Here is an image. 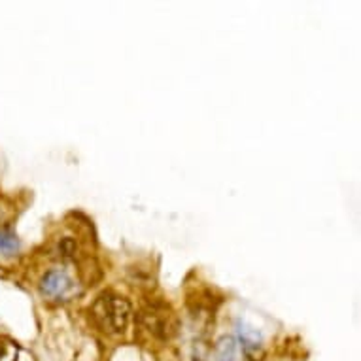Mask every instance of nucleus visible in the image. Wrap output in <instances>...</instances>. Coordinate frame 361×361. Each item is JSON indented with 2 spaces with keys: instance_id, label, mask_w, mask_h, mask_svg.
<instances>
[{
  "instance_id": "39448f33",
  "label": "nucleus",
  "mask_w": 361,
  "mask_h": 361,
  "mask_svg": "<svg viewBox=\"0 0 361 361\" xmlns=\"http://www.w3.org/2000/svg\"><path fill=\"white\" fill-rule=\"evenodd\" d=\"M19 250L18 235L10 229H0V254L12 255Z\"/></svg>"
},
{
  "instance_id": "f03ea898",
  "label": "nucleus",
  "mask_w": 361,
  "mask_h": 361,
  "mask_svg": "<svg viewBox=\"0 0 361 361\" xmlns=\"http://www.w3.org/2000/svg\"><path fill=\"white\" fill-rule=\"evenodd\" d=\"M40 291L49 299H63L74 291V282L65 271L54 269V271H48L42 276Z\"/></svg>"
},
{
  "instance_id": "20e7f679",
  "label": "nucleus",
  "mask_w": 361,
  "mask_h": 361,
  "mask_svg": "<svg viewBox=\"0 0 361 361\" xmlns=\"http://www.w3.org/2000/svg\"><path fill=\"white\" fill-rule=\"evenodd\" d=\"M238 344L233 337L219 338L216 344V360L218 361H237Z\"/></svg>"
},
{
  "instance_id": "f257e3e1",
  "label": "nucleus",
  "mask_w": 361,
  "mask_h": 361,
  "mask_svg": "<svg viewBox=\"0 0 361 361\" xmlns=\"http://www.w3.org/2000/svg\"><path fill=\"white\" fill-rule=\"evenodd\" d=\"M91 314L101 329L118 335L123 333L130 320V305L127 299L116 295V293H102L95 301Z\"/></svg>"
},
{
  "instance_id": "423d86ee",
  "label": "nucleus",
  "mask_w": 361,
  "mask_h": 361,
  "mask_svg": "<svg viewBox=\"0 0 361 361\" xmlns=\"http://www.w3.org/2000/svg\"><path fill=\"white\" fill-rule=\"evenodd\" d=\"M59 250H61V254L65 255V257H72V255L76 254V244H74L72 238H63L59 244Z\"/></svg>"
},
{
  "instance_id": "7ed1b4c3",
  "label": "nucleus",
  "mask_w": 361,
  "mask_h": 361,
  "mask_svg": "<svg viewBox=\"0 0 361 361\" xmlns=\"http://www.w3.org/2000/svg\"><path fill=\"white\" fill-rule=\"evenodd\" d=\"M237 333H238V338H240V343H243L244 350H257L261 344V335L257 333V329L254 327L246 326L244 322H238L237 324Z\"/></svg>"
}]
</instances>
